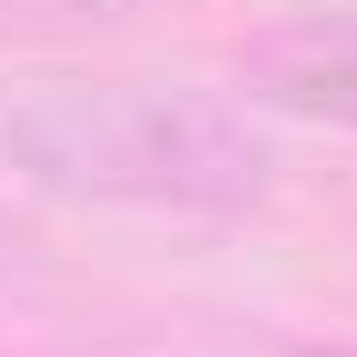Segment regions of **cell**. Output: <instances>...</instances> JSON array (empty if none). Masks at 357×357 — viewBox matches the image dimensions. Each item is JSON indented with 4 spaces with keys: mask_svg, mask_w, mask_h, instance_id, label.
<instances>
[{
    "mask_svg": "<svg viewBox=\"0 0 357 357\" xmlns=\"http://www.w3.org/2000/svg\"><path fill=\"white\" fill-rule=\"evenodd\" d=\"M0 149L40 189L129 199V208H208V218L258 208L268 169H278L248 109L199 100V89H149V79H50L0 119Z\"/></svg>",
    "mask_w": 357,
    "mask_h": 357,
    "instance_id": "obj_1",
    "label": "cell"
},
{
    "mask_svg": "<svg viewBox=\"0 0 357 357\" xmlns=\"http://www.w3.org/2000/svg\"><path fill=\"white\" fill-rule=\"evenodd\" d=\"M238 89L258 109L357 129V20H288L238 50Z\"/></svg>",
    "mask_w": 357,
    "mask_h": 357,
    "instance_id": "obj_2",
    "label": "cell"
}]
</instances>
